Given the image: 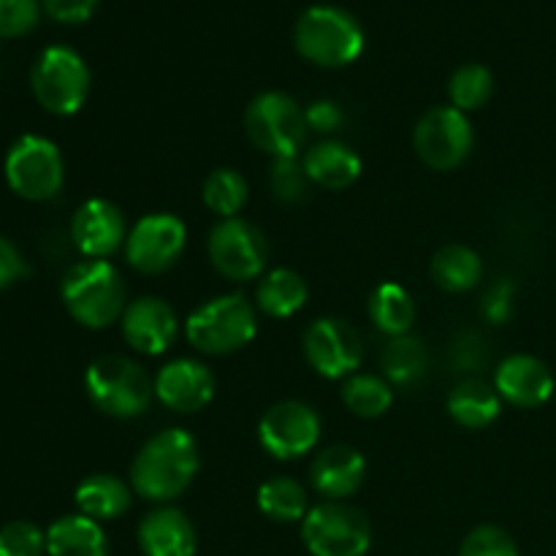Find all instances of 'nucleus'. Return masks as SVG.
<instances>
[{
  "instance_id": "obj_1",
  "label": "nucleus",
  "mask_w": 556,
  "mask_h": 556,
  "mask_svg": "<svg viewBox=\"0 0 556 556\" xmlns=\"http://www.w3.org/2000/svg\"><path fill=\"white\" fill-rule=\"evenodd\" d=\"M199 476V443L188 429H161L130 465V489L147 503L172 505Z\"/></svg>"
},
{
  "instance_id": "obj_2",
  "label": "nucleus",
  "mask_w": 556,
  "mask_h": 556,
  "mask_svg": "<svg viewBox=\"0 0 556 556\" xmlns=\"http://www.w3.org/2000/svg\"><path fill=\"white\" fill-rule=\"evenodd\" d=\"M60 296L71 318L85 329H109L128 307L123 277L109 261H85L68 269Z\"/></svg>"
},
{
  "instance_id": "obj_3",
  "label": "nucleus",
  "mask_w": 556,
  "mask_h": 556,
  "mask_svg": "<svg viewBox=\"0 0 556 556\" xmlns=\"http://www.w3.org/2000/svg\"><path fill=\"white\" fill-rule=\"evenodd\" d=\"M293 43L309 63L342 68L364 52V27L340 5H309L293 27Z\"/></svg>"
},
{
  "instance_id": "obj_4",
  "label": "nucleus",
  "mask_w": 556,
  "mask_h": 556,
  "mask_svg": "<svg viewBox=\"0 0 556 556\" xmlns=\"http://www.w3.org/2000/svg\"><path fill=\"white\" fill-rule=\"evenodd\" d=\"M258 331L255 307L242 293L215 296L195 307L185 320V337L190 345L210 356H228L250 345Z\"/></svg>"
},
{
  "instance_id": "obj_5",
  "label": "nucleus",
  "mask_w": 556,
  "mask_h": 556,
  "mask_svg": "<svg viewBox=\"0 0 556 556\" xmlns=\"http://www.w3.org/2000/svg\"><path fill=\"white\" fill-rule=\"evenodd\" d=\"M85 391L106 416L139 418L155 396V380L134 358L101 356L87 367Z\"/></svg>"
},
{
  "instance_id": "obj_6",
  "label": "nucleus",
  "mask_w": 556,
  "mask_h": 556,
  "mask_svg": "<svg viewBox=\"0 0 556 556\" xmlns=\"http://www.w3.org/2000/svg\"><path fill=\"white\" fill-rule=\"evenodd\" d=\"M244 130L261 152L271 155V161H280L299 157L309 128L304 109L288 92L266 90L244 109Z\"/></svg>"
},
{
  "instance_id": "obj_7",
  "label": "nucleus",
  "mask_w": 556,
  "mask_h": 556,
  "mask_svg": "<svg viewBox=\"0 0 556 556\" xmlns=\"http://www.w3.org/2000/svg\"><path fill=\"white\" fill-rule=\"evenodd\" d=\"M30 87L49 114L71 117L90 96V68L71 47H47L33 63Z\"/></svg>"
},
{
  "instance_id": "obj_8",
  "label": "nucleus",
  "mask_w": 556,
  "mask_h": 556,
  "mask_svg": "<svg viewBox=\"0 0 556 556\" xmlns=\"http://www.w3.org/2000/svg\"><path fill=\"white\" fill-rule=\"evenodd\" d=\"M302 541L313 556H364L372 546V527L353 505L326 500L304 516Z\"/></svg>"
},
{
  "instance_id": "obj_9",
  "label": "nucleus",
  "mask_w": 556,
  "mask_h": 556,
  "mask_svg": "<svg viewBox=\"0 0 556 556\" xmlns=\"http://www.w3.org/2000/svg\"><path fill=\"white\" fill-rule=\"evenodd\" d=\"M5 182L20 199L49 201L63 190L65 163L58 144L27 134L11 144L5 155Z\"/></svg>"
},
{
  "instance_id": "obj_10",
  "label": "nucleus",
  "mask_w": 556,
  "mask_h": 556,
  "mask_svg": "<svg viewBox=\"0 0 556 556\" xmlns=\"http://www.w3.org/2000/svg\"><path fill=\"white\" fill-rule=\"evenodd\" d=\"M206 253H210L212 266L226 280L244 282L264 275L266 261H269V244L255 223L244 220V217H228L210 231Z\"/></svg>"
},
{
  "instance_id": "obj_11",
  "label": "nucleus",
  "mask_w": 556,
  "mask_h": 556,
  "mask_svg": "<svg viewBox=\"0 0 556 556\" xmlns=\"http://www.w3.org/2000/svg\"><path fill=\"white\" fill-rule=\"evenodd\" d=\"M476 134L470 117L454 106H434L418 119L413 147L418 157L434 172H451L470 157Z\"/></svg>"
},
{
  "instance_id": "obj_12",
  "label": "nucleus",
  "mask_w": 556,
  "mask_h": 556,
  "mask_svg": "<svg viewBox=\"0 0 556 556\" xmlns=\"http://www.w3.org/2000/svg\"><path fill=\"white\" fill-rule=\"evenodd\" d=\"M188 228L172 212H152L134 223L125 239V261L141 275H161L172 269L185 253Z\"/></svg>"
},
{
  "instance_id": "obj_13",
  "label": "nucleus",
  "mask_w": 556,
  "mask_h": 556,
  "mask_svg": "<svg viewBox=\"0 0 556 556\" xmlns=\"http://www.w3.org/2000/svg\"><path fill=\"white\" fill-rule=\"evenodd\" d=\"M258 440L266 454L275 456V459H302L304 454H309L318 445L320 416L307 402H277L261 416Z\"/></svg>"
},
{
  "instance_id": "obj_14",
  "label": "nucleus",
  "mask_w": 556,
  "mask_h": 556,
  "mask_svg": "<svg viewBox=\"0 0 556 556\" xmlns=\"http://www.w3.org/2000/svg\"><path fill=\"white\" fill-rule=\"evenodd\" d=\"M304 356L324 378L348 380L362 367L364 342L348 320L318 318L304 331Z\"/></svg>"
},
{
  "instance_id": "obj_15",
  "label": "nucleus",
  "mask_w": 556,
  "mask_h": 556,
  "mask_svg": "<svg viewBox=\"0 0 556 556\" xmlns=\"http://www.w3.org/2000/svg\"><path fill=\"white\" fill-rule=\"evenodd\" d=\"M71 239L85 258L106 261L109 255L125 248V239H128L125 215L117 204L106 199L85 201L71 220Z\"/></svg>"
},
{
  "instance_id": "obj_16",
  "label": "nucleus",
  "mask_w": 556,
  "mask_h": 556,
  "mask_svg": "<svg viewBox=\"0 0 556 556\" xmlns=\"http://www.w3.org/2000/svg\"><path fill=\"white\" fill-rule=\"evenodd\" d=\"M123 337L134 351L144 356H161L177 342L179 320L172 304L161 296H141L125 307Z\"/></svg>"
},
{
  "instance_id": "obj_17",
  "label": "nucleus",
  "mask_w": 556,
  "mask_h": 556,
  "mask_svg": "<svg viewBox=\"0 0 556 556\" xmlns=\"http://www.w3.org/2000/svg\"><path fill=\"white\" fill-rule=\"evenodd\" d=\"M155 396L179 416L199 413L215 396V375L195 358H174L157 369Z\"/></svg>"
},
{
  "instance_id": "obj_18",
  "label": "nucleus",
  "mask_w": 556,
  "mask_h": 556,
  "mask_svg": "<svg viewBox=\"0 0 556 556\" xmlns=\"http://www.w3.org/2000/svg\"><path fill=\"white\" fill-rule=\"evenodd\" d=\"M494 389H497L500 400L508 405L532 410L552 400L554 375L541 358L530 356V353H516L497 367Z\"/></svg>"
},
{
  "instance_id": "obj_19",
  "label": "nucleus",
  "mask_w": 556,
  "mask_h": 556,
  "mask_svg": "<svg viewBox=\"0 0 556 556\" xmlns=\"http://www.w3.org/2000/svg\"><path fill=\"white\" fill-rule=\"evenodd\" d=\"M136 541L144 556H195L199 535L188 514L174 505H157L139 521Z\"/></svg>"
},
{
  "instance_id": "obj_20",
  "label": "nucleus",
  "mask_w": 556,
  "mask_h": 556,
  "mask_svg": "<svg viewBox=\"0 0 556 556\" xmlns=\"http://www.w3.org/2000/svg\"><path fill=\"white\" fill-rule=\"evenodd\" d=\"M309 481H313L315 492L324 494L326 500L345 503L367 481V462L351 445H329V448L318 451V456L313 459Z\"/></svg>"
},
{
  "instance_id": "obj_21",
  "label": "nucleus",
  "mask_w": 556,
  "mask_h": 556,
  "mask_svg": "<svg viewBox=\"0 0 556 556\" xmlns=\"http://www.w3.org/2000/svg\"><path fill=\"white\" fill-rule=\"evenodd\" d=\"M309 182L324 190H345L362 177V157L345 141H320L302 157Z\"/></svg>"
},
{
  "instance_id": "obj_22",
  "label": "nucleus",
  "mask_w": 556,
  "mask_h": 556,
  "mask_svg": "<svg viewBox=\"0 0 556 556\" xmlns=\"http://www.w3.org/2000/svg\"><path fill=\"white\" fill-rule=\"evenodd\" d=\"M130 497H134V489L130 483H125L123 478L112 476V472H96V476L85 478V481L76 486V508L81 516L92 521H114L119 516L128 514Z\"/></svg>"
},
{
  "instance_id": "obj_23",
  "label": "nucleus",
  "mask_w": 556,
  "mask_h": 556,
  "mask_svg": "<svg viewBox=\"0 0 556 556\" xmlns=\"http://www.w3.org/2000/svg\"><path fill=\"white\" fill-rule=\"evenodd\" d=\"M445 407H448V416L454 418L459 427L486 429L489 424L497 421L500 413H503V400H500L494 386L476 378H467L451 389Z\"/></svg>"
},
{
  "instance_id": "obj_24",
  "label": "nucleus",
  "mask_w": 556,
  "mask_h": 556,
  "mask_svg": "<svg viewBox=\"0 0 556 556\" xmlns=\"http://www.w3.org/2000/svg\"><path fill=\"white\" fill-rule=\"evenodd\" d=\"M49 556H109L106 532L98 521L74 514L63 516L47 530Z\"/></svg>"
},
{
  "instance_id": "obj_25",
  "label": "nucleus",
  "mask_w": 556,
  "mask_h": 556,
  "mask_svg": "<svg viewBox=\"0 0 556 556\" xmlns=\"http://www.w3.org/2000/svg\"><path fill=\"white\" fill-rule=\"evenodd\" d=\"M307 280L293 269H271L261 275L255 304L269 318H291L307 304Z\"/></svg>"
},
{
  "instance_id": "obj_26",
  "label": "nucleus",
  "mask_w": 556,
  "mask_h": 556,
  "mask_svg": "<svg viewBox=\"0 0 556 556\" xmlns=\"http://www.w3.org/2000/svg\"><path fill=\"white\" fill-rule=\"evenodd\" d=\"M369 320L375 329L386 337H405L410 334L413 320H416V304L407 288L400 282H380L372 293H369Z\"/></svg>"
},
{
  "instance_id": "obj_27",
  "label": "nucleus",
  "mask_w": 556,
  "mask_h": 556,
  "mask_svg": "<svg viewBox=\"0 0 556 556\" xmlns=\"http://www.w3.org/2000/svg\"><path fill=\"white\" fill-rule=\"evenodd\" d=\"M483 261L467 244H445L432 258L434 286L448 293H467L481 282Z\"/></svg>"
},
{
  "instance_id": "obj_28",
  "label": "nucleus",
  "mask_w": 556,
  "mask_h": 556,
  "mask_svg": "<svg viewBox=\"0 0 556 556\" xmlns=\"http://www.w3.org/2000/svg\"><path fill=\"white\" fill-rule=\"evenodd\" d=\"M258 510L271 521H280V525H296L304 521L309 505H307V492L299 481L293 478H269L258 486Z\"/></svg>"
},
{
  "instance_id": "obj_29",
  "label": "nucleus",
  "mask_w": 556,
  "mask_h": 556,
  "mask_svg": "<svg viewBox=\"0 0 556 556\" xmlns=\"http://www.w3.org/2000/svg\"><path fill=\"white\" fill-rule=\"evenodd\" d=\"M429 353L418 337H394L383 351L386 380L394 386H416L427 375Z\"/></svg>"
},
{
  "instance_id": "obj_30",
  "label": "nucleus",
  "mask_w": 556,
  "mask_h": 556,
  "mask_svg": "<svg viewBox=\"0 0 556 556\" xmlns=\"http://www.w3.org/2000/svg\"><path fill=\"white\" fill-rule=\"evenodd\" d=\"M342 402L358 418H380L394 402V389L378 375H351L342 386Z\"/></svg>"
},
{
  "instance_id": "obj_31",
  "label": "nucleus",
  "mask_w": 556,
  "mask_h": 556,
  "mask_svg": "<svg viewBox=\"0 0 556 556\" xmlns=\"http://www.w3.org/2000/svg\"><path fill=\"white\" fill-rule=\"evenodd\" d=\"M248 182H244L242 174L237 168H215L210 177L204 179V190H201V199H204L206 210L220 215L223 220L228 217H239V212L248 204Z\"/></svg>"
},
{
  "instance_id": "obj_32",
  "label": "nucleus",
  "mask_w": 556,
  "mask_h": 556,
  "mask_svg": "<svg viewBox=\"0 0 556 556\" xmlns=\"http://www.w3.org/2000/svg\"><path fill=\"white\" fill-rule=\"evenodd\" d=\"M494 96V74L481 63H465L451 74L448 98L459 112H476Z\"/></svg>"
},
{
  "instance_id": "obj_33",
  "label": "nucleus",
  "mask_w": 556,
  "mask_h": 556,
  "mask_svg": "<svg viewBox=\"0 0 556 556\" xmlns=\"http://www.w3.org/2000/svg\"><path fill=\"white\" fill-rule=\"evenodd\" d=\"M269 185L277 201H282V204H302L313 182H309L304 163L299 157H280V161H271Z\"/></svg>"
},
{
  "instance_id": "obj_34",
  "label": "nucleus",
  "mask_w": 556,
  "mask_h": 556,
  "mask_svg": "<svg viewBox=\"0 0 556 556\" xmlns=\"http://www.w3.org/2000/svg\"><path fill=\"white\" fill-rule=\"evenodd\" d=\"M47 552V532L33 521H9L0 527V556H41Z\"/></svg>"
},
{
  "instance_id": "obj_35",
  "label": "nucleus",
  "mask_w": 556,
  "mask_h": 556,
  "mask_svg": "<svg viewBox=\"0 0 556 556\" xmlns=\"http://www.w3.org/2000/svg\"><path fill=\"white\" fill-rule=\"evenodd\" d=\"M459 556H521L514 538L494 525H481L462 541Z\"/></svg>"
},
{
  "instance_id": "obj_36",
  "label": "nucleus",
  "mask_w": 556,
  "mask_h": 556,
  "mask_svg": "<svg viewBox=\"0 0 556 556\" xmlns=\"http://www.w3.org/2000/svg\"><path fill=\"white\" fill-rule=\"evenodd\" d=\"M41 9L38 0H0V38H20L36 30Z\"/></svg>"
},
{
  "instance_id": "obj_37",
  "label": "nucleus",
  "mask_w": 556,
  "mask_h": 556,
  "mask_svg": "<svg viewBox=\"0 0 556 556\" xmlns=\"http://www.w3.org/2000/svg\"><path fill=\"white\" fill-rule=\"evenodd\" d=\"M510 313H514V282L497 280L483 296V315L492 324H505Z\"/></svg>"
},
{
  "instance_id": "obj_38",
  "label": "nucleus",
  "mask_w": 556,
  "mask_h": 556,
  "mask_svg": "<svg viewBox=\"0 0 556 556\" xmlns=\"http://www.w3.org/2000/svg\"><path fill=\"white\" fill-rule=\"evenodd\" d=\"M101 0H41L43 11L52 20L65 22V25H79V22L90 20L92 11L98 9Z\"/></svg>"
},
{
  "instance_id": "obj_39",
  "label": "nucleus",
  "mask_w": 556,
  "mask_h": 556,
  "mask_svg": "<svg viewBox=\"0 0 556 556\" xmlns=\"http://www.w3.org/2000/svg\"><path fill=\"white\" fill-rule=\"evenodd\" d=\"M304 117H307V128L318 130V134H334L342 125L345 114H342L340 103L334 101H313L304 109Z\"/></svg>"
},
{
  "instance_id": "obj_40",
  "label": "nucleus",
  "mask_w": 556,
  "mask_h": 556,
  "mask_svg": "<svg viewBox=\"0 0 556 556\" xmlns=\"http://www.w3.org/2000/svg\"><path fill=\"white\" fill-rule=\"evenodd\" d=\"M25 275L27 264L25 258H22V253L16 250L14 242H9V239L0 233V291L14 286V282H20Z\"/></svg>"
}]
</instances>
